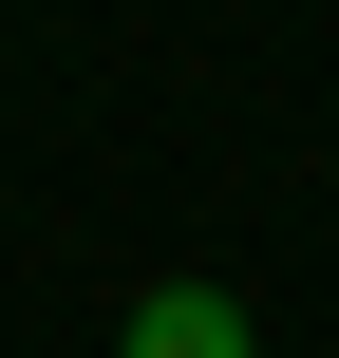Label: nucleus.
<instances>
[{"label":"nucleus","instance_id":"nucleus-1","mask_svg":"<svg viewBox=\"0 0 339 358\" xmlns=\"http://www.w3.org/2000/svg\"><path fill=\"white\" fill-rule=\"evenodd\" d=\"M132 358H264V321H245L226 283H151V302H132Z\"/></svg>","mask_w":339,"mask_h":358}]
</instances>
